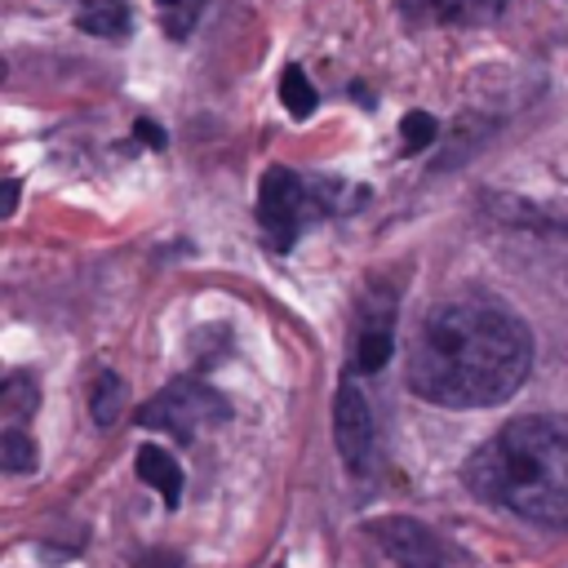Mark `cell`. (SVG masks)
<instances>
[{"mask_svg":"<svg viewBox=\"0 0 568 568\" xmlns=\"http://www.w3.org/2000/svg\"><path fill=\"white\" fill-rule=\"evenodd\" d=\"M430 138H435V120L422 115V111H408V115H404V146H408V151H422Z\"/></svg>","mask_w":568,"mask_h":568,"instance_id":"2e32d148","label":"cell"},{"mask_svg":"<svg viewBox=\"0 0 568 568\" xmlns=\"http://www.w3.org/2000/svg\"><path fill=\"white\" fill-rule=\"evenodd\" d=\"M93 422L98 426H111L115 417H120V408H124V382L115 377V373H102L98 382H93Z\"/></svg>","mask_w":568,"mask_h":568,"instance_id":"4fadbf2b","label":"cell"},{"mask_svg":"<svg viewBox=\"0 0 568 568\" xmlns=\"http://www.w3.org/2000/svg\"><path fill=\"white\" fill-rule=\"evenodd\" d=\"M0 466L9 470V475H22V470H36V444L18 430V426H9L4 435H0Z\"/></svg>","mask_w":568,"mask_h":568,"instance_id":"5bb4252c","label":"cell"},{"mask_svg":"<svg viewBox=\"0 0 568 568\" xmlns=\"http://www.w3.org/2000/svg\"><path fill=\"white\" fill-rule=\"evenodd\" d=\"M328 209H333L328 195L306 186L293 169H266L262 191H257V222H262L271 248H293L302 222L315 213H328Z\"/></svg>","mask_w":568,"mask_h":568,"instance_id":"277c9868","label":"cell"},{"mask_svg":"<svg viewBox=\"0 0 568 568\" xmlns=\"http://www.w3.org/2000/svg\"><path fill=\"white\" fill-rule=\"evenodd\" d=\"M390 333H395V302L364 306L359 337H355V368L359 373H377L390 359V342H395Z\"/></svg>","mask_w":568,"mask_h":568,"instance_id":"52a82bcc","label":"cell"},{"mask_svg":"<svg viewBox=\"0 0 568 568\" xmlns=\"http://www.w3.org/2000/svg\"><path fill=\"white\" fill-rule=\"evenodd\" d=\"M138 138H146L151 146H164V133H160L151 120H138Z\"/></svg>","mask_w":568,"mask_h":568,"instance_id":"e0dca14e","label":"cell"},{"mask_svg":"<svg viewBox=\"0 0 568 568\" xmlns=\"http://www.w3.org/2000/svg\"><path fill=\"white\" fill-rule=\"evenodd\" d=\"M532 368L528 324L493 297H453L417 333L408 386L439 408H484L510 399Z\"/></svg>","mask_w":568,"mask_h":568,"instance_id":"6da1fadb","label":"cell"},{"mask_svg":"<svg viewBox=\"0 0 568 568\" xmlns=\"http://www.w3.org/2000/svg\"><path fill=\"white\" fill-rule=\"evenodd\" d=\"M466 488L541 528H568V413L506 422L466 462Z\"/></svg>","mask_w":568,"mask_h":568,"instance_id":"7a4b0ae2","label":"cell"},{"mask_svg":"<svg viewBox=\"0 0 568 568\" xmlns=\"http://www.w3.org/2000/svg\"><path fill=\"white\" fill-rule=\"evenodd\" d=\"M501 9L506 0H404V13L417 22H484Z\"/></svg>","mask_w":568,"mask_h":568,"instance_id":"ba28073f","label":"cell"},{"mask_svg":"<svg viewBox=\"0 0 568 568\" xmlns=\"http://www.w3.org/2000/svg\"><path fill=\"white\" fill-rule=\"evenodd\" d=\"M138 422L151 426V430L173 435L178 444H191L200 430L226 422V399H222L213 386H204V382H195V377H182V382L164 386L155 399H146V404L138 408Z\"/></svg>","mask_w":568,"mask_h":568,"instance_id":"3957f363","label":"cell"},{"mask_svg":"<svg viewBox=\"0 0 568 568\" xmlns=\"http://www.w3.org/2000/svg\"><path fill=\"white\" fill-rule=\"evenodd\" d=\"M36 399H40V386L27 377V373H13L9 382H4V390H0V404H4V417H9V426H18L31 408H36Z\"/></svg>","mask_w":568,"mask_h":568,"instance_id":"8fae6325","label":"cell"},{"mask_svg":"<svg viewBox=\"0 0 568 568\" xmlns=\"http://www.w3.org/2000/svg\"><path fill=\"white\" fill-rule=\"evenodd\" d=\"M373 537L386 546V555L399 568H444V550L435 532H426L417 519H382L373 524Z\"/></svg>","mask_w":568,"mask_h":568,"instance_id":"8992f818","label":"cell"},{"mask_svg":"<svg viewBox=\"0 0 568 568\" xmlns=\"http://www.w3.org/2000/svg\"><path fill=\"white\" fill-rule=\"evenodd\" d=\"M146 568H164V564H160V559H146Z\"/></svg>","mask_w":568,"mask_h":568,"instance_id":"ac0fdd59","label":"cell"},{"mask_svg":"<svg viewBox=\"0 0 568 568\" xmlns=\"http://www.w3.org/2000/svg\"><path fill=\"white\" fill-rule=\"evenodd\" d=\"M169 18H164V27H169V36H186L191 31V22L200 18V9H204V0H155Z\"/></svg>","mask_w":568,"mask_h":568,"instance_id":"9a60e30c","label":"cell"},{"mask_svg":"<svg viewBox=\"0 0 568 568\" xmlns=\"http://www.w3.org/2000/svg\"><path fill=\"white\" fill-rule=\"evenodd\" d=\"M333 430H337V448H342V462L351 475H368L373 470V413H368V399L359 395L355 382H342L337 386V404H333Z\"/></svg>","mask_w":568,"mask_h":568,"instance_id":"5b68a950","label":"cell"},{"mask_svg":"<svg viewBox=\"0 0 568 568\" xmlns=\"http://www.w3.org/2000/svg\"><path fill=\"white\" fill-rule=\"evenodd\" d=\"M75 22H80V31H89V36L115 40V36L129 31V4H124V0H89Z\"/></svg>","mask_w":568,"mask_h":568,"instance_id":"30bf717a","label":"cell"},{"mask_svg":"<svg viewBox=\"0 0 568 568\" xmlns=\"http://www.w3.org/2000/svg\"><path fill=\"white\" fill-rule=\"evenodd\" d=\"M280 102H284L297 120L315 111V89H311V80H306L302 67H284V75H280Z\"/></svg>","mask_w":568,"mask_h":568,"instance_id":"7c38bea8","label":"cell"},{"mask_svg":"<svg viewBox=\"0 0 568 568\" xmlns=\"http://www.w3.org/2000/svg\"><path fill=\"white\" fill-rule=\"evenodd\" d=\"M133 466H138V479L164 497V506H178V501H182V466L173 462L169 448H160V444H142Z\"/></svg>","mask_w":568,"mask_h":568,"instance_id":"9c48e42d","label":"cell"}]
</instances>
